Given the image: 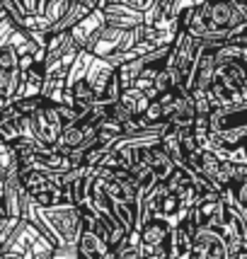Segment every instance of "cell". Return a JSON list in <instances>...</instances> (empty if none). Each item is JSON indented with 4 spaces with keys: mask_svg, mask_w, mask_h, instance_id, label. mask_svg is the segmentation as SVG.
I'll return each mask as SVG.
<instances>
[{
    "mask_svg": "<svg viewBox=\"0 0 247 259\" xmlns=\"http://www.w3.org/2000/svg\"><path fill=\"white\" fill-rule=\"evenodd\" d=\"M150 167H153L155 182H165L170 175H172V169L177 167V165L172 162V158H170L168 153L160 148V143H157V146H153V162H150Z\"/></svg>",
    "mask_w": 247,
    "mask_h": 259,
    "instance_id": "5bb4252c",
    "label": "cell"
},
{
    "mask_svg": "<svg viewBox=\"0 0 247 259\" xmlns=\"http://www.w3.org/2000/svg\"><path fill=\"white\" fill-rule=\"evenodd\" d=\"M191 257L196 259H228L223 233L218 228L199 226L191 237Z\"/></svg>",
    "mask_w": 247,
    "mask_h": 259,
    "instance_id": "5b68a950",
    "label": "cell"
},
{
    "mask_svg": "<svg viewBox=\"0 0 247 259\" xmlns=\"http://www.w3.org/2000/svg\"><path fill=\"white\" fill-rule=\"evenodd\" d=\"M44 102V97L42 95H36V97H17V100H12V104H15V109L20 114H24V116H29L32 112H36L39 109V104Z\"/></svg>",
    "mask_w": 247,
    "mask_h": 259,
    "instance_id": "e0dca14e",
    "label": "cell"
},
{
    "mask_svg": "<svg viewBox=\"0 0 247 259\" xmlns=\"http://www.w3.org/2000/svg\"><path fill=\"white\" fill-rule=\"evenodd\" d=\"M199 54H201V41L196 36H191L189 32L180 29L175 41L170 44V54L165 58V63L175 66L180 70L182 80L189 90V82H191V75H194V68H196V61H199Z\"/></svg>",
    "mask_w": 247,
    "mask_h": 259,
    "instance_id": "7a4b0ae2",
    "label": "cell"
},
{
    "mask_svg": "<svg viewBox=\"0 0 247 259\" xmlns=\"http://www.w3.org/2000/svg\"><path fill=\"white\" fill-rule=\"evenodd\" d=\"M10 102H12V100H8V97H5V95L0 92V109H5V107H8Z\"/></svg>",
    "mask_w": 247,
    "mask_h": 259,
    "instance_id": "ffe728a7",
    "label": "cell"
},
{
    "mask_svg": "<svg viewBox=\"0 0 247 259\" xmlns=\"http://www.w3.org/2000/svg\"><path fill=\"white\" fill-rule=\"evenodd\" d=\"M121 80H119V75H116V73H114L112 78H109V82H107V90H104V95H102V97H107V100L109 102H114V100H119V97H121Z\"/></svg>",
    "mask_w": 247,
    "mask_h": 259,
    "instance_id": "ac0fdd59",
    "label": "cell"
},
{
    "mask_svg": "<svg viewBox=\"0 0 247 259\" xmlns=\"http://www.w3.org/2000/svg\"><path fill=\"white\" fill-rule=\"evenodd\" d=\"M29 124H32V136L36 141H42L46 146L56 143L58 134L63 128V119H61V112H58V104L44 100L36 112L29 114Z\"/></svg>",
    "mask_w": 247,
    "mask_h": 259,
    "instance_id": "3957f363",
    "label": "cell"
},
{
    "mask_svg": "<svg viewBox=\"0 0 247 259\" xmlns=\"http://www.w3.org/2000/svg\"><path fill=\"white\" fill-rule=\"evenodd\" d=\"M15 29H17V22L12 20V15L8 10H0V46H5L10 41Z\"/></svg>",
    "mask_w": 247,
    "mask_h": 259,
    "instance_id": "2e32d148",
    "label": "cell"
},
{
    "mask_svg": "<svg viewBox=\"0 0 247 259\" xmlns=\"http://www.w3.org/2000/svg\"><path fill=\"white\" fill-rule=\"evenodd\" d=\"M170 230H172V226H170L165 218H160V215L148 218L146 223L141 226V254H143V259L170 257V252H168Z\"/></svg>",
    "mask_w": 247,
    "mask_h": 259,
    "instance_id": "277c9868",
    "label": "cell"
},
{
    "mask_svg": "<svg viewBox=\"0 0 247 259\" xmlns=\"http://www.w3.org/2000/svg\"><path fill=\"white\" fill-rule=\"evenodd\" d=\"M102 12H104L107 24L121 27V29L143 24V10H138L134 5H126V3H114V0H109V3L102 8Z\"/></svg>",
    "mask_w": 247,
    "mask_h": 259,
    "instance_id": "8992f818",
    "label": "cell"
},
{
    "mask_svg": "<svg viewBox=\"0 0 247 259\" xmlns=\"http://www.w3.org/2000/svg\"><path fill=\"white\" fill-rule=\"evenodd\" d=\"M214 75H216L214 49L201 46V54H199V61H196V68H194V75H191V82H189V92L191 90H209L211 82H214Z\"/></svg>",
    "mask_w": 247,
    "mask_h": 259,
    "instance_id": "9c48e42d",
    "label": "cell"
},
{
    "mask_svg": "<svg viewBox=\"0 0 247 259\" xmlns=\"http://www.w3.org/2000/svg\"><path fill=\"white\" fill-rule=\"evenodd\" d=\"M121 104H126V109L136 116H141V114L148 109V104H150V97H148L143 90H138V88H124L121 90V97H119Z\"/></svg>",
    "mask_w": 247,
    "mask_h": 259,
    "instance_id": "4fadbf2b",
    "label": "cell"
},
{
    "mask_svg": "<svg viewBox=\"0 0 247 259\" xmlns=\"http://www.w3.org/2000/svg\"><path fill=\"white\" fill-rule=\"evenodd\" d=\"M104 24H107L104 12H102V8H97V10L88 12L75 27H70V34L75 36V41H78L83 49H90L92 41H95V36H97V32H100Z\"/></svg>",
    "mask_w": 247,
    "mask_h": 259,
    "instance_id": "ba28073f",
    "label": "cell"
},
{
    "mask_svg": "<svg viewBox=\"0 0 247 259\" xmlns=\"http://www.w3.org/2000/svg\"><path fill=\"white\" fill-rule=\"evenodd\" d=\"M203 0H172V15L175 17H180L184 10H189V8H196V5H201Z\"/></svg>",
    "mask_w": 247,
    "mask_h": 259,
    "instance_id": "d6986e66",
    "label": "cell"
},
{
    "mask_svg": "<svg viewBox=\"0 0 247 259\" xmlns=\"http://www.w3.org/2000/svg\"><path fill=\"white\" fill-rule=\"evenodd\" d=\"M78 252L83 259H114L112 245L88 226H83V233H80L78 240Z\"/></svg>",
    "mask_w": 247,
    "mask_h": 259,
    "instance_id": "52a82bcc",
    "label": "cell"
},
{
    "mask_svg": "<svg viewBox=\"0 0 247 259\" xmlns=\"http://www.w3.org/2000/svg\"><path fill=\"white\" fill-rule=\"evenodd\" d=\"M56 245L39 230V228L29 223L27 218H20L15 228H12L8 237L0 245V257H10V259H51L54 257Z\"/></svg>",
    "mask_w": 247,
    "mask_h": 259,
    "instance_id": "6da1fadb",
    "label": "cell"
},
{
    "mask_svg": "<svg viewBox=\"0 0 247 259\" xmlns=\"http://www.w3.org/2000/svg\"><path fill=\"white\" fill-rule=\"evenodd\" d=\"M24 88V70L20 66L10 68V70H3L0 68V92L8 97V100H17L22 95Z\"/></svg>",
    "mask_w": 247,
    "mask_h": 259,
    "instance_id": "7c38bea8",
    "label": "cell"
},
{
    "mask_svg": "<svg viewBox=\"0 0 247 259\" xmlns=\"http://www.w3.org/2000/svg\"><path fill=\"white\" fill-rule=\"evenodd\" d=\"M73 0H46V5H44V15L49 17V22L54 24L58 22L63 15H66L68 10V5H70Z\"/></svg>",
    "mask_w": 247,
    "mask_h": 259,
    "instance_id": "9a60e30c",
    "label": "cell"
},
{
    "mask_svg": "<svg viewBox=\"0 0 247 259\" xmlns=\"http://www.w3.org/2000/svg\"><path fill=\"white\" fill-rule=\"evenodd\" d=\"M191 233L184 228V223L175 226L170 230V240H168V252L170 257H191Z\"/></svg>",
    "mask_w": 247,
    "mask_h": 259,
    "instance_id": "8fae6325",
    "label": "cell"
},
{
    "mask_svg": "<svg viewBox=\"0 0 247 259\" xmlns=\"http://www.w3.org/2000/svg\"><path fill=\"white\" fill-rule=\"evenodd\" d=\"M114 73H116L114 63H109L107 58H102V56H92L90 66H88V73H85V80L92 85L95 95L102 97L104 90H107V82H109V78H112Z\"/></svg>",
    "mask_w": 247,
    "mask_h": 259,
    "instance_id": "30bf717a",
    "label": "cell"
}]
</instances>
